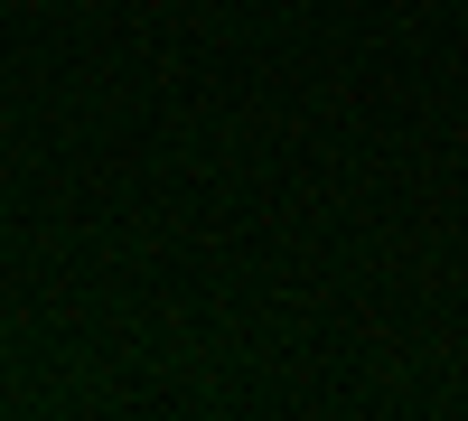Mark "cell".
Here are the masks:
<instances>
[]
</instances>
